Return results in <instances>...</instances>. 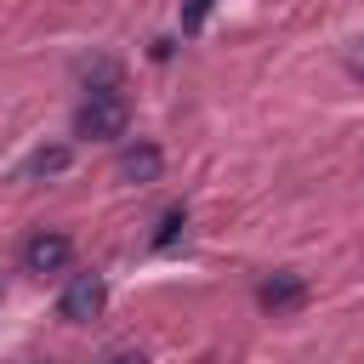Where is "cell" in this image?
<instances>
[{"mask_svg":"<svg viewBox=\"0 0 364 364\" xmlns=\"http://www.w3.org/2000/svg\"><path fill=\"white\" fill-rule=\"evenodd\" d=\"M159 171H165V159H159L154 142H136V148L119 154V176L125 182H159Z\"/></svg>","mask_w":364,"mask_h":364,"instance_id":"obj_5","label":"cell"},{"mask_svg":"<svg viewBox=\"0 0 364 364\" xmlns=\"http://www.w3.org/2000/svg\"><path fill=\"white\" fill-rule=\"evenodd\" d=\"M347 74H353V80H364V40H353V46H347Z\"/></svg>","mask_w":364,"mask_h":364,"instance_id":"obj_9","label":"cell"},{"mask_svg":"<svg viewBox=\"0 0 364 364\" xmlns=\"http://www.w3.org/2000/svg\"><path fill=\"white\" fill-rule=\"evenodd\" d=\"M205 11H210V0H188V6H182V34H199Z\"/></svg>","mask_w":364,"mask_h":364,"instance_id":"obj_8","label":"cell"},{"mask_svg":"<svg viewBox=\"0 0 364 364\" xmlns=\"http://www.w3.org/2000/svg\"><path fill=\"white\" fill-rule=\"evenodd\" d=\"M182 228H188V216H182V210H165V216H159V233H154V245L165 250V245H171V239H176Z\"/></svg>","mask_w":364,"mask_h":364,"instance_id":"obj_7","label":"cell"},{"mask_svg":"<svg viewBox=\"0 0 364 364\" xmlns=\"http://www.w3.org/2000/svg\"><path fill=\"white\" fill-rule=\"evenodd\" d=\"M301 296H307V284H301V273H273L262 290H256V301L267 307V313H284V307H301Z\"/></svg>","mask_w":364,"mask_h":364,"instance_id":"obj_4","label":"cell"},{"mask_svg":"<svg viewBox=\"0 0 364 364\" xmlns=\"http://www.w3.org/2000/svg\"><path fill=\"white\" fill-rule=\"evenodd\" d=\"M102 301H108V284H102L97 273H74V279H68V290H63V318L85 324V318H97V313H102Z\"/></svg>","mask_w":364,"mask_h":364,"instance_id":"obj_2","label":"cell"},{"mask_svg":"<svg viewBox=\"0 0 364 364\" xmlns=\"http://www.w3.org/2000/svg\"><path fill=\"white\" fill-rule=\"evenodd\" d=\"M125 125H131V108H125L114 91H91V97L74 108V136L114 142V136H125Z\"/></svg>","mask_w":364,"mask_h":364,"instance_id":"obj_1","label":"cell"},{"mask_svg":"<svg viewBox=\"0 0 364 364\" xmlns=\"http://www.w3.org/2000/svg\"><path fill=\"white\" fill-rule=\"evenodd\" d=\"M68 159H74V154H68L63 142H57V148H34L28 165H23V176H57V171H68Z\"/></svg>","mask_w":364,"mask_h":364,"instance_id":"obj_6","label":"cell"},{"mask_svg":"<svg viewBox=\"0 0 364 364\" xmlns=\"http://www.w3.org/2000/svg\"><path fill=\"white\" fill-rule=\"evenodd\" d=\"M68 256H74V245H68V233H34L28 245H23V267L28 273H63L68 267Z\"/></svg>","mask_w":364,"mask_h":364,"instance_id":"obj_3","label":"cell"},{"mask_svg":"<svg viewBox=\"0 0 364 364\" xmlns=\"http://www.w3.org/2000/svg\"><path fill=\"white\" fill-rule=\"evenodd\" d=\"M97 364H148V358H142V353H102Z\"/></svg>","mask_w":364,"mask_h":364,"instance_id":"obj_10","label":"cell"}]
</instances>
